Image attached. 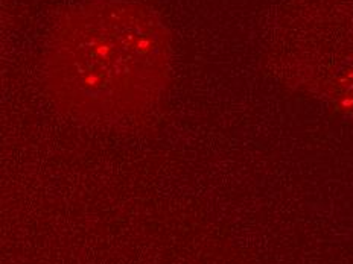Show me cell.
<instances>
[{"mask_svg": "<svg viewBox=\"0 0 353 264\" xmlns=\"http://www.w3.org/2000/svg\"><path fill=\"white\" fill-rule=\"evenodd\" d=\"M172 40L163 20L136 0H83L49 35L41 84L70 119L119 123L156 108L171 84Z\"/></svg>", "mask_w": 353, "mask_h": 264, "instance_id": "obj_1", "label": "cell"}, {"mask_svg": "<svg viewBox=\"0 0 353 264\" xmlns=\"http://www.w3.org/2000/svg\"><path fill=\"white\" fill-rule=\"evenodd\" d=\"M273 52L286 85L353 119V0H286Z\"/></svg>", "mask_w": 353, "mask_h": 264, "instance_id": "obj_2", "label": "cell"}]
</instances>
